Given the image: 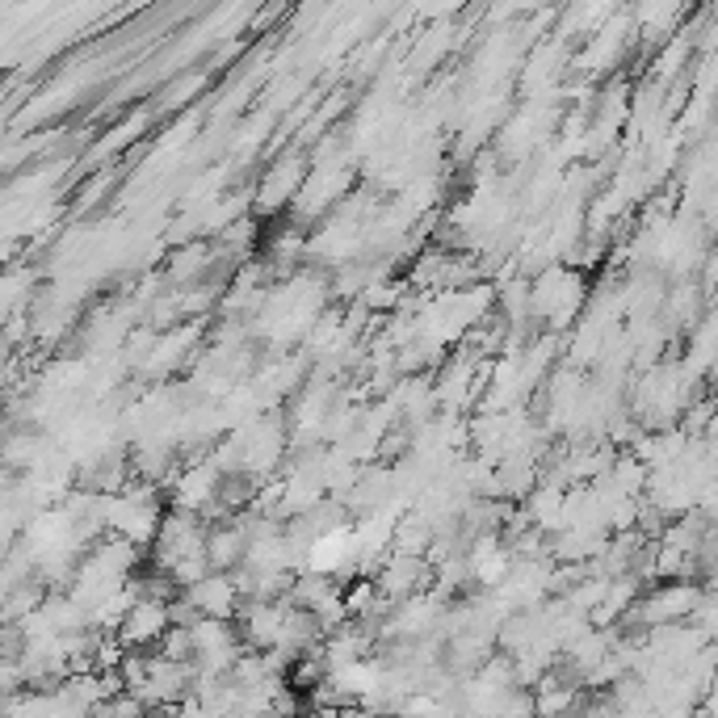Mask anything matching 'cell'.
<instances>
[{
  "label": "cell",
  "instance_id": "1",
  "mask_svg": "<svg viewBox=\"0 0 718 718\" xmlns=\"http://www.w3.org/2000/svg\"><path fill=\"white\" fill-rule=\"evenodd\" d=\"M169 630H172L169 601H134L127 609V618L118 622V639L127 642V647H151V642H164Z\"/></svg>",
  "mask_w": 718,
  "mask_h": 718
},
{
  "label": "cell",
  "instance_id": "2",
  "mask_svg": "<svg viewBox=\"0 0 718 718\" xmlns=\"http://www.w3.org/2000/svg\"><path fill=\"white\" fill-rule=\"evenodd\" d=\"M701 605L698 588H664V592H656V597H647L642 601V609H635V618H642L647 626H668L677 622V618H685V614H694Z\"/></svg>",
  "mask_w": 718,
  "mask_h": 718
}]
</instances>
